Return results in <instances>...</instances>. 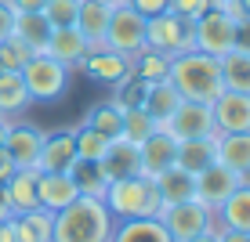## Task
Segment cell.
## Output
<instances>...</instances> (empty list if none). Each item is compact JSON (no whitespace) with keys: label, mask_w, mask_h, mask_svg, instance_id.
Returning <instances> with one entry per match:
<instances>
[{"label":"cell","mask_w":250,"mask_h":242,"mask_svg":"<svg viewBox=\"0 0 250 242\" xmlns=\"http://www.w3.org/2000/svg\"><path fill=\"white\" fill-rule=\"evenodd\" d=\"M236 7H239V19H243V15L250 19V0H236Z\"/></svg>","instance_id":"681fc988"},{"label":"cell","mask_w":250,"mask_h":242,"mask_svg":"<svg viewBox=\"0 0 250 242\" xmlns=\"http://www.w3.org/2000/svg\"><path fill=\"white\" fill-rule=\"evenodd\" d=\"M214 159V137H188V141H178V167L188 170V174H203Z\"/></svg>","instance_id":"f546056e"},{"label":"cell","mask_w":250,"mask_h":242,"mask_svg":"<svg viewBox=\"0 0 250 242\" xmlns=\"http://www.w3.org/2000/svg\"><path fill=\"white\" fill-rule=\"evenodd\" d=\"M0 73H4V62H0Z\"/></svg>","instance_id":"f5cc1de1"},{"label":"cell","mask_w":250,"mask_h":242,"mask_svg":"<svg viewBox=\"0 0 250 242\" xmlns=\"http://www.w3.org/2000/svg\"><path fill=\"white\" fill-rule=\"evenodd\" d=\"M232 33H236V15H232L225 4L214 0L200 19H192V51L221 58L232 47Z\"/></svg>","instance_id":"5b68a950"},{"label":"cell","mask_w":250,"mask_h":242,"mask_svg":"<svg viewBox=\"0 0 250 242\" xmlns=\"http://www.w3.org/2000/svg\"><path fill=\"white\" fill-rule=\"evenodd\" d=\"M214 159L250 181V130H243V134H214Z\"/></svg>","instance_id":"d6986e66"},{"label":"cell","mask_w":250,"mask_h":242,"mask_svg":"<svg viewBox=\"0 0 250 242\" xmlns=\"http://www.w3.org/2000/svg\"><path fill=\"white\" fill-rule=\"evenodd\" d=\"M102 4H120V0H102Z\"/></svg>","instance_id":"816d5d0a"},{"label":"cell","mask_w":250,"mask_h":242,"mask_svg":"<svg viewBox=\"0 0 250 242\" xmlns=\"http://www.w3.org/2000/svg\"><path fill=\"white\" fill-rule=\"evenodd\" d=\"M102 44L120 51V55H127V58L145 47V19L127 0L113 4V11H109V29H105V40H102Z\"/></svg>","instance_id":"ba28073f"},{"label":"cell","mask_w":250,"mask_h":242,"mask_svg":"<svg viewBox=\"0 0 250 242\" xmlns=\"http://www.w3.org/2000/svg\"><path fill=\"white\" fill-rule=\"evenodd\" d=\"M7 217H15V210H11V203H7V188L0 185V221H7Z\"/></svg>","instance_id":"bcb514c9"},{"label":"cell","mask_w":250,"mask_h":242,"mask_svg":"<svg viewBox=\"0 0 250 242\" xmlns=\"http://www.w3.org/2000/svg\"><path fill=\"white\" fill-rule=\"evenodd\" d=\"M37 177H40V170H15L11 177H7V203H11V210L15 213H29V210H37L40 206V199H37Z\"/></svg>","instance_id":"cb8c5ba5"},{"label":"cell","mask_w":250,"mask_h":242,"mask_svg":"<svg viewBox=\"0 0 250 242\" xmlns=\"http://www.w3.org/2000/svg\"><path fill=\"white\" fill-rule=\"evenodd\" d=\"M218 242H250V235H243V231H221L218 228Z\"/></svg>","instance_id":"7dc6e473"},{"label":"cell","mask_w":250,"mask_h":242,"mask_svg":"<svg viewBox=\"0 0 250 242\" xmlns=\"http://www.w3.org/2000/svg\"><path fill=\"white\" fill-rule=\"evenodd\" d=\"M40 145H44V127L29 123V119H11V127H7V134H4V149H7L15 167L19 170H37Z\"/></svg>","instance_id":"9c48e42d"},{"label":"cell","mask_w":250,"mask_h":242,"mask_svg":"<svg viewBox=\"0 0 250 242\" xmlns=\"http://www.w3.org/2000/svg\"><path fill=\"white\" fill-rule=\"evenodd\" d=\"M232 47L236 51H247L250 55V19H236V33H232Z\"/></svg>","instance_id":"60d3db41"},{"label":"cell","mask_w":250,"mask_h":242,"mask_svg":"<svg viewBox=\"0 0 250 242\" xmlns=\"http://www.w3.org/2000/svg\"><path fill=\"white\" fill-rule=\"evenodd\" d=\"M0 242H19V235H15V221H0Z\"/></svg>","instance_id":"f6af8a7d"},{"label":"cell","mask_w":250,"mask_h":242,"mask_svg":"<svg viewBox=\"0 0 250 242\" xmlns=\"http://www.w3.org/2000/svg\"><path fill=\"white\" fill-rule=\"evenodd\" d=\"M15 170H19V167L11 163V155H7V149L0 145V185H7V177H11Z\"/></svg>","instance_id":"ee69618b"},{"label":"cell","mask_w":250,"mask_h":242,"mask_svg":"<svg viewBox=\"0 0 250 242\" xmlns=\"http://www.w3.org/2000/svg\"><path fill=\"white\" fill-rule=\"evenodd\" d=\"M113 213L105 210L98 195H80L65 210L55 213V231L51 242H109L113 239Z\"/></svg>","instance_id":"6da1fadb"},{"label":"cell","mask_w":250,"mask_h":242,"mask_svg":"<svg viewBox=\"0 0 250 242\" xmlns=\"http://www.w3.org/2000/svg\"><path fill=\"white\" fill-rule=\"evenodd\" d=\"M218 65H221V83H225V91L250 94V55L247 51L229 47L225 55L218 58Z\"/></svg>","instance_id":"f1b7e54d"},{"label":"cell","mask_w":250,"mask_h":242,"mask_svg":"<svg viewBox=\"0 0 250 242\" xmlns=\"http://www.w3.org/2000/svg\"><path fill=\"white\" fill-rule=\"evenodd\" d=\"M152 130H160V127H156V119H152L145 109H124V137L127 141L142 145Z\"/></svg>","instance_id":"d590c367"},{"label":"cell","mask_w":250,"mask_h":242,"mask_svg":"<svg viewBox=\"0 0 250 242\" xmlns=\"http://www.w3.org/2000/svg\"><path fill=\"white\" fill-rule=\"evenodd\" d=\"M145 47L163 51V55H185L192 51V22L178 19L174 11H163L156 19H145Z\"/></svg>","instance_id":"8992f818"},{"label":"cell","mask_w":250,"mask_h":242,"mask_svg":"<svg viewBox=\"0 0 250 242\" xmlns=\"http://www.w3.org/2000/svg\"><path fill=\"white\" fill-rule=\"evenodd\" d=\"M91 51V44L83 40V33L76 29V25H58V29H51V37H47V47H44V55H51L55 62H62L69 69H76L83 62V55Z\"/></svg>","instance_id":"e0dca14e"},{"label":"cell","mask_w":250,"mask_h":242,"mask_svg":"<svg viewBox=\"0 0 250 242\" xmlns=\"http://www.w3.org/2000/svg\"><path fill=\"white\" fill-rule=\"evenodd\" d=\"M51 25L40 11H25V15H15V25H11V37H19L33 55H44L47 47V37H51Z\"/></svg>","instance_id":"603a6c76"},{"label":"cell","mask_w":250,"mask_h":242,"mask_svg":"<svg viewBox=\"0 0 250 242\" xmlns=\"http://www.w3.org/2000/svg\"><path fill=\"white\" fill-rule=\"evenodd\" d=\"M15 235L19 242H51V231H55V213H47L44 206L29 213H15Z\"/></svg>","instance_id":"83f0119b"},{"label":"cell","mask_w":250,"mask_h":242,"mask_svg":"<svg viewBox=\"0 0 250 242\" xmlns=\"http://www.w3.org/2000/svg\"><path fill=\"white\" fill-rule=\"evenodd\" d=\"M69 174V181L76 185V192L80 195H98L102 199V192H105V174H102V167L94 159H73V167L65 170Z\"/></svg>","instance_id":"d6a6232c"},{"label":"cell","mask_w":250,"mask_h":242,"mask_svg":"<svg viewBox=\"0 0 250 242\" xmlns=\"http://www.w3.org/2000/svg\"><path fill=\"white\" fill-rule=\"evenodd\" d=\"M138 152H142V174L145 177H160L163 170L178 167V137H170L163 127L145 137L138 145Z\"/></svg>","instance_id":"9a60e30c"},{"label":"cell","mask_w":250,"mask_h":242,"mask_svg":"<svg viewBox=\"0 0 250 242\" xmlns=\"http://www.w3.org/2000/svg\"><path fill=\"white\" fill-rule=\"evenodd\" d=\"M160 224L167 228V235L174 242H185L200 231L214 228V210H207L200 199H185V203H170V206H160Z\"/></svg>","instance_id":"52a82bcc"},{"label":"cell","mask_w":250,"mask_h":242,"mask_svg":"<svg viewBox=\"0 0 250 242\" xmlns=\"http://www.w3.org/2000/svg\"><path fill=\"white\" fill-rule=\"evenodd\" d=\"M102 203L105 210L113 213V221H142V217H156L160 213V192H156V181L134 174L124 181H109L105 192H102Z\"/></svg>","instance_id":"3957f363"},{"label":"cell","mask_w":250,"mask_h":242,"mask_svg":"<svg viewBox=\"0 0 250 242\" xmlns=\"http://www.w3.org/2000/svg\"><path fill=\"white\" fill-rule=\"evenodd\" d=\"M145 94H149V83L138 80L134 73H127L124 80L113 87V98H109V101H113L120 112H124V109H142L145 105Z\"/></svg>","instance_id":"836d02e7"},{"label":"cell","mask_w":250,"mask_h":242,"mask_svg":"<svg viewBox=\"0 0 250 242\" xmlns=\"http://www.w3.org/2000/svg\"><path fill=\"white\" fill-rule=\"evenodd\" d=\"M167 80L178 87L185 101H207L210 105L225 83H221V65L214 55H203V51H185V55L170 58V73Z\"/></svg>","instance_id":"7a4b0ae2"},{"label":"cell","mask_w":250,"mask_h":242,"mask_svg":"<svg viewBox=\"0 0 250 242\" xmlns=\"http://www.w3.org/2000/svg\"><path fill=\"white\" fill-rule=\"evenodd\" d=\"M29 58H33V51L25 47L19 37H4L0 40V62H4V69H15V73H19Z\"/></svg>","instance_id":"74e56055"},{"label":"cell","mask_w":250,"mask_h":242,"mask_svg":"<svg viewBox=\"0 0 250 242\" xmlns=\"http://www.w3.org/2000/svg\"><path fill=\"white\" fill-rule=\"evenodd\" d=\"M243 181H247V177H239L236 170L221 167V163H210L203 174H196V199H200L207 210H218V206L225 203V199L236 192Z\"/></svg>","instance_id":"4fadbf2b"},{"label":"cell","mask_w":250,"mask_h":242,"mask_svg":"<svg viewBox=\"0 0 250 242\" xmlns=\"http://www.w3.org/2000/svg\"><path fill=\"white\" fill-rule=\"evenodd\" d=\"M109 242H174L160 217H142V221H116Z\"/></svg>","instance_id":"484cf974"},{"label":"cell","mask_w":250,"mask_h":242,"mask_svg":"<svg viewBox=\"0 0 250 242\" xmlns=\"http://www.w3.org/2000/svg\"><path fill=\"white\" fill-rule=\"evenodd\" d=\"M11 25H15V7L7 0H0V40L11 37Z\"/></svg>","instance_id":"b9f144b4"},{"label":"cell","mask_w":250,"mask_h":242,"mask_svg":"<svg viewBox=\"0 0 250 242\" xmlns=\"http://www.w3.org/2000/svg\"><path fill=\"white\" fill-rule=\"evenodd\" d=\"M76 11H80V0H47L40 15L58 29V25H76Z\"/></svg>","instance_id":"8d00e7d4"},{"label":"cell","mask_w":250,"mask_h":242,"mask_svg":"<svg viewBox=\"0 0 250 242\" xmlns=\"http://www.w3.org/2000/svg\"><path fill=\"white\" fill-rule=\"evenodd\" d=\"M214 228L250 235V181H243V185H239L236 192L214 210Z\"/></svg>","instance_id":"ac0fdd59"},{"label":"cell","mask_w":250,"mask_h":242,"mask_svg":"<svg viewBox=\"0 0 250 242\" xmlns=\"http://www.w3.org/2000/svg\"><path fill=\"white\" fill-rule=\"evenodd\" d=\"M29 105L33 101H29V91H25L22 73L4 69V73H0V116L4 119H19Z\"/></svg>","instance_id":"7402d4cb"},{"label":"cell","mask_w":250,"mask_h":242,"mask_svg":"<svg viewBox=\"0 0 250 242\" xmlns=\"http://www.w3.org/2000/svg\"><path fill=\"white\" fill-rule=\"evenodd\" d=\"M127 4H131L142 19H156V15L170 11V0H127Z\"/></svg>","instance_id":"ab89813d"},{"label":"cell","mask_w":250,"mask_h":242,"mask_svg":"<svg viewBox=\"0 0 250 242\" xmlns=\"http://www.w3.org/2000/svg\"><path fill=\"white\" fill-rule=\"evenodd\" d=\"M214 0H170V11L178 15V19H200V15L207 11V7H210Z\"/></svg>","instance_id":"f35d334b"},{"label":"cell","mask_w":250,"mask_h":242,"mask_svg":"<svg viewBox=\"0 0 250 242\" xmlns=\"http://www.w3.org/2000/svg\"><path fill=\"white\" fill-rule=\"evenodd\" d=\"M76 159V141H73V127H55L44 130V145H40V159L37 170L40 174H65Z\"/></svg>","instance_id":"5bb4252c"},{"label":"cell","mask_w":250,"mask_h":242,"mask_svg":"<svg viewBox=\"0 0 250 242\" xmlns=\"http://www.w3.org/2000/svg\"><path fill=\"white\" fill-rule=\"evenodd\" d=\"M37 199H40V206H44L47 213H58V210H65L69 203H76L80 192H76V185L69 181V174H40L37 177Z\"/></svg>","instance_id":"ffe728a7"},{"label":"cell","mask_w":250,"mask_h":242,"mask_svg":"<svg viewBox=\"0 0 250 242\" xmlns=\"http://www.w3.org/2000/svg\"><path fill=\"white\" fill-rule=\"evenodd\" d=\"M109 11L113 4H102V0H80V11H76V29L83 33L91 47H98L105 40V29H109Z\"/></svg>","instance_id":"44dd1931"},{"label":"cell","mask_w":250,"mask_h":242,"mask_svg":"<svg viewBox=\"0 0 250 242\" xmlns=\"http://www.w3.org/2000/svg\"><path fill=\"white\" fill-rule=\"evenodd\" d=\"M73 141H76V159H94L98 163L109 149V137H102L98 130H91L87 123L73 127Z\"/></svg>","instance_id":"e575fe53"},{"label":"cell","mask_w":250,"mask_h":242,"mask_svg":"<svg viewBox=\"0 0 250 242\" xmlns=\"http://www.w3.org/2000/svg\"><path fill=\"white\" fill-rule=\"evenodd\" d=\"M83 76H87L91 83H102V87H116L120 80H124L127 73H131V58L127 55H120V51L113 47H105V44H98V47H91L87 55H83V62L76 65Z\"/></svg>","instance_id":"30bf717a"},{"label":"cell","mask_w":250,"mask_h":242,"mask_svg":"<svg viewBox=\"0 0 250 242\" xmlns=\"http://www.w3.org/2000/svg\"><path fill=\"white\" fill-rule=\"evenodd\" d=\"M7 4L15 7V15H25V11H44L47 0H7Z\"/></svg>","instance_id":"7bdbcfd3"},{"label":"cell","mask_w":250,"mask_h":242,"mask_svg":"<svg viewBox=\"0 0 250 242\" xmlns=\"http://www.w3.org/2000/svg\"><path fill=\"white\" fill-rule=\"evenodd\" d=\"M102 174L105 181H124V177H134L142 174V152H138L134 141H127V137H116V141H109L105 155L98 159Z\"/></svg>","instance_id":"2e32d148"},{"label":"cell","mask_w":250,"mask_h":242,"mask_svg":"<svg viewBox=\"0 0 250 242\" xmlns=\"http://www.w3.org/2000/svg\"><path fill=\"white\" fill-rule=\"evenodd\" d=\"M182 94H178V87L170 80H160V83H149V94H145V112H149L152 119H156V127H163L170 116H174V109L182 105Z\"/></svg>","instance_id":"4316f807"},{"label":"cell","mask_w":250,"mask_h":242,"mask_svg":"<svg viewBox=\"0 0 250 242\" xmlns=\"http://www.w3.org/2000/svg\"><path fill=\"white\" fill-rule=\"evenodd\" d=\"M214 116V134H243L250 130V94L239 91H221L210 101Z\"/></svg>","instance_id":"7c38bea8"},{"label":"cell","mask_w":250,"mask_h":242,"mask_svg":"<svg viewBox=\"0 0 250 242\" xmlns=\"http://www.w3.org/2000/svg\"><path fill=\"white\" fill-rule=\"evenodd\" d=\"M131 73L138 80H145V83H160V80H167V73H170V55L142 47V51L131 55Z\"/></svg>","instance_id":"4dcf8cb0"},{"label":"cell","mask_w":250,"mask_h":242,"mask_svg":"<svg viewBox=\"0 0 250 242\" xmlns=\"http://www.w3.org/2000/svg\"><path fill=\"white\" fill-rule=\"evenodd\" d=\"M152 181H156V192H160V203H163V206L185 203V199H196V177L188 174V170H182V167L163 170V174L152 177Z\"/></svg>","instance_id":"d4e9b609"},{"label":"cell","mask_w":250,"mask_h":242,"mask_svg":"<svg viewBox=\"0 0 250 242\" xmlns=\"http://www.w3.org/2000/svg\"><path fill=\"white\" fill-rule=\"evenodd\" d=\"M185 242H218V228H207V231H200V235H192Z\"/></svg>","instance_id":"c3c4849f"},{"label":"cell","mask_w":250,"mask_h":242,"mask_svg":"<svg viewBox=\"0 0 250 242\" xmlns=\"http://www.w3.org/2000/svg\"><path fill=\"white\" fill-rule=\"evenodd\" d=\"M7 127H11V119H4V116H0V145H4V134H7Z\"/></svg>","instance_id":"f907efd6"},{"label":"cell","mask_w":250,"mask_h":242,"mask_svg":"<svg viewBox=\"0 0 250 242\" xmlns=\"http://www.w3.org/2000/svg\"><path fill=\"white\" fill-rule=\"evenodd\" d=\"M83 123H87L91 130H98L102 137H109V141L124 137V112H120L113 101H98V105H91L87 116H83Z\"/></svg>","instance_id":"1f68e13d"},{"label":"cell","mask_w":250,"mask_h":242,"mask_svg":"<svg viewBox=\"0 0 250 242\" xmlns=\"http://www.w3.org/2000/svg\"><path fill=\"white\" fill-rule=\"evenodd\" d=\"M163 130L178 141H188V137H214V116L207 101H182L174 109V116L163 123Z\"/></svg>","instance_id":"8fae6325"},{"label":"cell","mask_w":250,"mask_h":242,"mask_svg":"<svg viewBox=\"0 0 250 242\" xmlns=\"http://www.w3.org/2000/svg\"><path fill=\"white\" fill-rule=\"evenodd\" d=\"M19 73H22V80H25L29 101H37V105H51V101H62L65 94H69V83H73L76 69L55 62L51 55H33Z\"/></svg>","instance_id":"277c9868"}]
</instances>
